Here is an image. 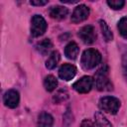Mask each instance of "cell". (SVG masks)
Wrapping results in <instances>:
<instances>
[{
	"instance_id": "5",
	"label": "cell",
	"mask_w": 127,
	"mask_h": 127,
	"mask_svg": "<svg viewBox=\"0 0 127 127\" xmlns=\"http://www.w3.org/2000/svg\"><path fill=\"white\" fill-rule=\"evenodd\" d=\"M93 83H94V79L91 76L85 75L79 78L78 80H76L72 84V87L78 93H87L91 90Z\"/></svg>"
},
{
	"instance_id": "13",
	"label": "cell",
	"mask_w": 127,
	"mask_h": 127,
	"mask_svg": "<svg viewBox=\"0 0 127 127\" xmlns=\"http://www.w3.org/2000/svg\"><path fill=\"white\" fill-rule=\"evenodd\" d=\"M38 123L41 127H52L54 123V118L53 116L48 113V112H42L39 115L38 118Z\"/></svg>"
},
{
	"instance_id": "18",
	"label": "cell",
	"mask_w": 127,
	"mask_h": 127,
	"mask_svg": "<svg viewBox=\"0 0 127 127\" xmlns=\"http://www.w3.org/2000/svg\"><path fill=\"white\" fill-rule=\"evenodd\" d=\"M118 30L121 36L127 39V17H123L118 22Z\"/></svg>"
},
{
	"instance_id": "1",
	"label": "cell",
	"mask_w": 127,
	"mask_h": 127,
	"mask_svg": "<svg viewBox=\"0 0 127 127\" xmlns=\"http://www.w3.org/2000/svg\"><path fill=\"white\" fill-rule=\"evenodd\" d=\"M101 61V54L95 49H87L83 52L80 64L84 69H91L95 67Z\"/></svg>"
},
{
	"instance_id": "19",
	"label": "cell",
	"mask_w": 127,
	"mask_h": 127,
	"mask_svg": "<svg viewBox=\"0 0 127 127\" xmlns=\"http://www.w3.org/2000/svg\"><path fill=\"white\" fill-rule=\"evenodd\" d=\"M67 97H68V94H67L66 90L62 89V90H59V91L55 94V96H54V101H55L56 103H61V102L64 101Z\"/></svg>"
},
{
	"instance_id": "9",
	"label": "cell",
	"mask_w": 127,
	"mask_h": 127,
	"mask_svg": "<svg viewBox=\"0 0 127 127\" xmlns=\"http://www.w3.org/2000/svg\"><path fill=\"white\" fill-rule=\"evenodd\" d=\"M75 73H76V68L74 65H72L70 64H64L59 69L60 78H62L63 80H65V81L72 79L74 77Z\"/></svg>"
},
{
	"instance_id": "10",
	"label": "cell",
	"mask_w": 127,
	"mask_h": 127,
	"mask_svg": "<svg viewBox=\"0 0 127 127\" xmlns=\"http://www.w3.org/2000/svg\"><path fill=\"white\" fill-rule=\"evenodd\" d=\"M68 13L67 8L64 7V6H53L50 8L49 10V14L53 19L56 20H63L66 17Z\"/></svg>"
},
{
	"instance_id": "20",
	"label": "cell",
	"mask_w": 127,
	"mask_h": 127,
	"mask_svg": "<svg viewBox=\"0 0 127 127\" xmlns=\"http://www.w3.org/2000/svg\"><path fill=\"white\" fill-rule=\"evenodd\" d=\"M107 5L114 10H119V9L123 8V6L125 5V1H123V0H111V1H107Z\"/></svg>"
},
{
	"instance_id": "7",
	"label": "cell",
	"mask_w": 127,
	"mask_h": 127,
	"mask_svg": "<svg viewBox=\"0 0 127 127\" xmlns=\"http://www.w3.org/2000/svg\"><path fill=\"white\" fill-rule=\"evenodd\" d=\"M89 16V8L85 5H78L77 7H75V9L73 10L72 14H71V22L74 24L83 22L84 20H86Z\"/></svg>"
},
{
	"instance_id": "14",
	"label": "cell",
	"mask_w": 127,
	"mask_h": 127,
	"mask_svg": "<svg viewBox=\"0 0 127 127\" xmlns=\"http://www.w3.org/2000/svg\"><path fill=\"white\" fill-rule=\"evenodd\" d=\"M52 48H53V44H52L50 39H44L41 42H39L38 45H37L38 52L40 54H42L43 56H46L51 51Z\"/></svg>"
},
{
	"instance_id": "6",
	"label": "cell",
	"mask_w": 127,
	"mask_h": 127,
	"mask_svg": "<svg viewBox=\"0 0 127 127\" xmlns=\"http://www.w3.org/2000/svg\"><path fill=\"white\" fill-rule=\"evenodd\" d=\"M78 37L84 44H92L96 40V33L91 25H87L82 27L78 31Z\"/></svg>"
},
{
	"instance_id": "8",
	"label": "cell",
	"mask_w": 127,
	"mask_h": 127,
	"mask_svg": "<svg viewBox=\"0 0 127 127\" xmlns=\"http://www.w3.org/2000/svg\"><path fill=\"white\" fill-rule=\"evenodd\" d=\"M3 101L7 107L16 108L19 105V101H20L19 92L15 89H10V90L6 91L3 96Z\"/></svg>"
},
{
	"instance_id": "11",
	"label": "cell",
	"mask_w": 127,
	"mask_h": 127,
	"mask_svg": "<svg viewBox=\"0 0 127 127\" xmlns=\"http://www.w3.org/2000/svg\"><path fill=\"white\" fill-rule=\"evenodd\" d=\"M78 53H79V48L75 42L68 43L64 48V55L69 60L76 59V57L78 56Z\"/></svg>"
},
{
	"instance_id": "15",
	"label": "cell",
	"mask_w": 127,
	"mask_h": 127,
	"mask_svg": "<svg viewBox=\"0 0 127 127\" xmlns=\"http://www.w3.org/2000/svg\"><path fill=\"white\" fill-rule=\"evenodd\" d=\"M44 86L46 88L47 91H53L56 89V87L58 86V80L57 78L50 74V75H47L44 79Z\"/></svg>"
},
{
	"instance_id": "3",
	"label": "cell",
	"mask_w": 127,
	"mask_h": 127,
	"mask_svg": "<svg viewBox=\"0 0 127 127\" xmlns=\"http://www.w3.org/2000/svg\"><path fill=\"white\" fill-rule=\"evenodd\" d=\"M98 105L104 112L116 114L120 108V100L114 96H104L99 99Z\"/></svg>"
},
{
	"instance_id": "2",
	"label": "cell",
	"mask_w": 127,
	"mask_h": 127,
	"mask_svg": "<svg viewBox=\"0 0 127 127\" xmlns=\"http://www.w3.org/2000/svg\"><path fill=\"white\" fill-rule=\"evenodd\" d=\"M95 85L96 88L100 91L112 90V83L109 78V72L107 65H103L100 67L95 74Z\"/></svg>"
},
{
	"instance_id": "4",
	"label": "cell",
	"mask_w": 127,
	"mask_h": 127,
	"mask_svg": "<svg viewBox=\"0 0 127 127\" xmlns=\"http://www.w3.org/2000/svg\"><path fill=\"white\" fill-rule=\"evenodd\" d=\"M47 22L41 15H34L31 20V34L34 37L42 36L47 30Z\"/></svg>"
},
{
	"instance_id": "12",
	"label": "cell",
	"mask_w": 127,
	"mask_h": 127,
	"mask_svg": "<svg viewBox=\"0 0 127 127\" xmlns=\"http://www.w3.org/2000/svg\"><path fill=\"white\" fill-rule=\"evenodd\" d=\"M60 60H61V55H60V53H59L58 51L52 52V53L50 54L48 60L46 61V67H47L48 69H53V68H55V67L58 65Z\"/></svg>"
},
{
	"instance_id": "16",
	"label": "cell",
	"mask_w": 127,
	"mask_h": 127,
	"mask_svg": "<svg viewBox=\"0 0 127 127\" xmlns=\"http://www.w3.org/2000/svg\"><path fill=\"white\" fill-rule=\"evenodd\" d=\"M99 24H100V29H101V32H102V35H103V38L106 42H110L113 40V34L111 32V30L109 29L108 25L106 24V22L104 20H100L99 21Z\"/></svg>"
},
{
	"instance_id": "21",
	"label": "cell",
	"mask_w": 127,
	"mask_h": 127,
	"mask_svg": "<svg viewBox=\"0 0 127 127\" xmlns=\"http://www.w3.org/2000/svg\"><path fill=\"white\" fill-rule=\"evenodd\" d=\"M80 127H94V125L90 120L84 119V120H82V122L80 124Z\"/></svg>"
},
{
	"instance_id": "22",
	"label": "cell",
	"mask_w": 127,
	"mask_h": 127,
	"mask_svg": "<svg viewBox=\"0 0 127 127\" xmlns=\"http://www.w3.org/2000/svg\"><path fill=\"white\" fill-rule=\"evenodd\" d=\"M48 3V1H31L30 4L31 5H35V6H44Z\"/></svg>"
},
{
	"instance_id": "17",
	"label": "cell",
	"mask_w": 127,
	"mask_h": 127,
	"mask_svg": "<svg viewBox=\"0 0 127 127\" xmlns=\"http://www.w3.org/2000/svg\"><path fill=\"white\" fill-rule=\"evenodd\" d=\"M94 118H95V121H96V124L98 127H112L111 123L107 120V118L100 111L95 112Z\"/></svg>"
}]
</instances>
